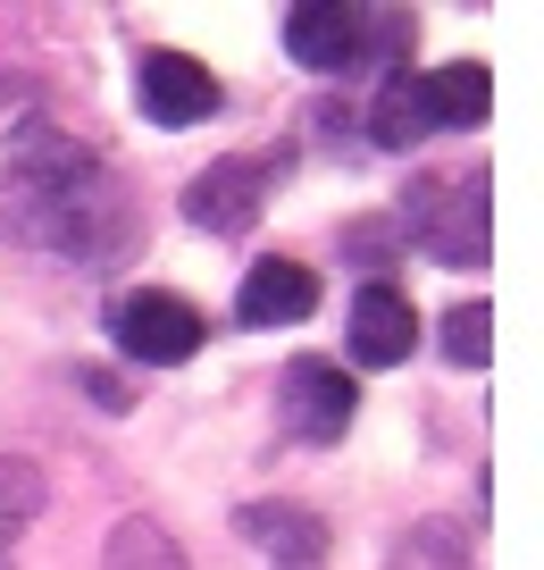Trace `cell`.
<instances>
[{"mask_svg":"<svg viewBox=\"0 0 544 570\" xmlns=\"http://www.w3.org/2000/svg\"><path fill=\"white\" fill-rule=\"evenodd\" d=\"M436 126H427V101H419V76H386V92H377L369 109V142H386V151H411V142H427Z\"/></svg>","mask_w":544,"mask_h":570,"instance_id":"12","label":"cell"},{"mask_svg":"<svg viewBox=\"0 0 544 570\" xmlns=\"http://www.w3.org/2000/svg\"><path fill=\"white\" fill-rule=\"evenodd\" d=\"M310 311H318V268H301V261H260L244 277V294H235L244 327H294Z\"/></svg>","mask_w":544,"mask_h":570,"instance_id":"9","label":"cell"},{"mask_svg":"<svg viewBox=\"0 0 544 570\" xmlns=\"http://www.w3.org/2000/svg\"><path fill=\"white\" fill-rule=\"evenodd\" d=\"M419 101H427V126H477L486 118V101H494V85H486V68H427L419 76Z\"/></svg>","mask_w":544,"mask_h":570,"instance_id":"11","label":"cell"},{"mask_svg":"<svg viewBox=\"0 0 544 570\" xmlns=\"http://www.w3.org/2000/svg\"><path fill=\"white\" fill-rule=\"evenodd\" d=\"M394 570H477V562H469V537L436 520V529H419L403 553H394Z\"/></svg>","mask_w":544,"mask_h":570,"instance_id":"16","label":"cell"},{"mask_svg":"<svg viewBox=\"0 0 544 570\" xmlns=\"http://www.w3.org/2000/svg\"><path fill=\"white\" fill-rule=\"evenodd\" d=\"M76 386H85V394H92L101 411H126V386H118L109 370H76Z\"/></svg>","mask_w":544,"mask_h":570,"instance_id":"17","label":"cell"},{"mask_svg":"<svg viewBox=\"0 0 544 570\" xmlns=\"http://www.w3.org/2000/svg\"><path fill=\"white\" fill-rule=\"evenodd\" d=\"M235 529H244L251 546H268L277 562H294V570H310L318 553H327V520L301 512V503H244V512H235Z\"/></svg>","mask_w":544,"mask_h":570,"instance_id":"10","label":"cell"},{"mask_svg":"<svg viewBox=\"0 0 544 570\" xmlns=\"http://www.w3.org/2000/svg\"><path fill=\"white\" fill-rule=\"evenodd\" d=\"M277 403H285V428H294L301 445H335V436L352 428V411H360V386L344 377V361L301 353V361H285Z\"/></svg>","mask_w":544,"mask_h":570,"instance_id":"6","label":"cell"},{"mask_svg":"<svg viewBox=\"0 0 544 570\" xmlns=\"http://www.w3.org/2000/svg\"><path fill=\"white\" fill-rule=\"evenodd\" d=\"M411 18H386V9H344V0H301L285 18V51L301 59L310 76H352L360 59L403 51Z\"/></svg>","mask_w":544,"mask_h":570,"instance_id":"2","label":"cell"},{"mask_svg":"<svg viewBox=\"0 0 544 570\" xmlns=\"http://www.w3.org/2000/svg\"><path fill=\"white\" fill-rule=\"evenodd\" d=\"M268 185H277V160H251V151L210 160L194 185H185V218H194L201 235H244L251 218H260Z\"/></svg>","mask_w":544,"mask_h":570,"instance_id":"7","label":"cell"},{"mask_svg":"<svg viewBox=\"0 0 544 570\" xmlns=\"http://www.w3.org/2000/svg\"><path fill=\"white\" fill-rule=\"evenodd\" d=\"M419 344V320H411V294H394L386 277H369L352 294V361L360 370H394Z\"/></svg>","mask_w":544,"mask_h":570,"instance_id":"8","label":"cell"},{"mask_svg":"<svg viewBox=\"0 0 544 570\" xmlns=\"http://www.w3.org/2000/svg\"><path fill=\"white\" fill-rule=\"evenodd\" d=\"M0 570H9V562H0Z\"/></svg>","mask_w":544,"mask_h":570,"instance_id":"18","label":"cell"},{"mask_svg":"<svg viewBox=\"0 0 544 570\" xmlns=\"http://www.w3.org/2000/svg\"><path fill=\"white\" fill-rule=\"evenodd\" d=\"M109 570H194V562L176 553V537L159 520H118L109 529Z\"/></svg>","mask_w":544,"mask_h":570,"instance_id":"14","label":"cell"},{"mask_svg":"<svg viewBox=\"0 0 544 570\" xmlns=\"http://www.w3.org/2000/svg\"><path fill=\"white\" fill-rule=\"evenodd\" d=\"M42 470L18 462V453H0V562H9V546L26 537V520H42Z\"/></svg>","mask_w":544,"mask_h":570,"instance_id":"13","label":"cell"},{"mask_svg":"<svg viewBox=\"0 0 544 570\" xmlns=\"http://www.w3.org/2000/svg\"><path fill=\"white\" fill-rule=\"evenodd\" d=\"M109 336H118L126 361H142V370H176V361L201 353V311L185 303V294H168V285H142V294H118L109 303Z\"/></svg>","mask_w":544,"mask_h":570,"instance_id":"4","label":"cell"},{"mask_svg":"<svg viewBox=\"0 0 544 570\" xmlns=\"http://www.w3.org/2000/svg\"><path fill=\"white\" fill-rule=\"evenodd\" d=\"M403 227L419 235L444 268H477L486 261V177H411Z\"/></svg>","mask_w":544,"mask_h":570,"instance_id":"3","label":"cell"},{"mask_svg":"<svg viewBox=\"0 0 544 570\" xmlns=\"http://www.w3.org/2000/svg\"><path fill=\"white\" fill-rule=\"evenodd\" d=\"M494 311L486 303H461V311H444V361L453 370H486V353H494Z\"/></svg>","mask_w":544,"mask_h":570,"instance_id":"15","label":"cell"},{"mask_svg":"<svg viewBox=\"0 0 544 570\" xmlns=\"http://www.w3.org/2000/svg\"><path fill=\"white\" fill-rule=\"evenodd\" d=\"M135 101H142V118L151 126H201V118H218V76L201 68L194 51H168V42H151V51L135 59Z\"/></svg>","mask_w":544,"mask_h":570,"instance_id":"5","label":"cell"},{"mask_svg":"<svg viewBox=\"0 0 544 570\" xmlns=\"http://www.w3.org/2000/svg\"><path fill=\"white\" fill-rule=\"evenodd\" d=\"M9 227L34 235L51 261L109 268L135 252L142 218H135V194L118 185V168L92 142L59 135L51 118H26L9 135Z\"/></svg>","mask_w":544,"mask_h":570,"instance_id":"1","label":"cell"}]
</instances>
